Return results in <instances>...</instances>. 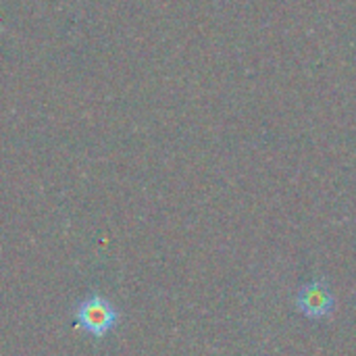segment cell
Listing matches in <instances>:
<instances>
[{
  "instance_id": "obj_2",
  "label": "cell",
  "mask_w": 356,
  "mask_h": 356,
  "mask_svg": "<svg viewBox=\"0 0 356 356\" xmlns=\"http://www.w3.org/2000/svg\"><path fill=\"white\" fill-rule=\"evenodd\" d=\"M298 309L302 315L311 317V319H323L330 317L334 313V294L330 292L325 282H313L309 286H305L298 292Z\"/></svg>"
},
{
  "instance_id": "obj_1",
  "label": "cell",
  "mask_w": 356,
  "mask_h": 356,
  "mask_svg": "<svg viewBox=\"0 0 356 356\" xmlns=\"http://www.w3.org/2000/svg\"><path fill=\"white\" fill-rule=\"evenodd\" d=\"M73 323L94 340L106 338L119 323V311L102 294H88L73 307Z\"/></svg>"
}]
</instances>
